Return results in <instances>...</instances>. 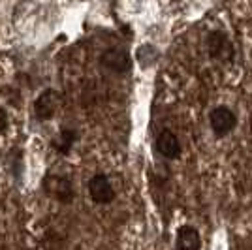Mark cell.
Returning <instances> with one entry per match:
<instances>
[{"label": "cell", "instance_id": "9c48e42d", "mask_svg": "<svg viewBox=\"0 0 252 250\" xmlns=\"http://www.w3.org/2000/svg\"><path fill=\"white\" fill-rule=\"evenodd\" d=\"M75 139H77L75 130H72V128H64V130L59 132V136L53 139V147H55L61 155H68L70 149H72V145L75 143Z\"/></svg>", "mask_w": 252, "mask_h": 250}, {"label": "cell", "instance_id": "5b68a950", "mask_svg": "<svg viewBox=\"0 0 252 250\" xmlns=\"http://www.w3.org/2000/svg\"><path fill=\"white\" fill-rule=\"evenodd\" d=\"M89 196L94 203L105 205V203H111L115 199V190L111 187L109 179L102 173H98L89 181Z\"/></svg>", "mask_w": 252, "mask_h": 250}, {"label": "cell", "instance_id": "8992f818", "mask_svg": "<svg viewBox=\"0 0 252 250\" xmlns=\"http://www.w3.org/2000/svg\"><path fill=\"white\" fill-rule=\"evenodd\" d=\"M100 62H102L104 68H107V70H111V72L115 73L128 72L130 66H132L130 55L125 49H121V47H111V49L104 51L102 57H100Z\"/></svg>", "mask_w": 252, "mask_h": 250}, {"label": "cell", "instance_id": "277c9868", "mask_svg": "<svg viewBox=\"0 0 252 250\" xmlns=\"http://www.w3.org/2000/svg\"><path fill=\"white\" fill-rule=\"evenodd\" d=\"M59 104H61V96L57 91L53 89H45L34 102V113L40 121H49L55 117L57 109H59Z\"/></svg>", "mask_w": 252, "mask_h": 250}, {"label": "cell", "instance_id": "30bf717a", "mask_svg": "<svg viewBox=\"0 0 252 250\" xmlns=\"http://www.w3.org/2000/svg\"><path fill=\"white\" fill-rule=\"evenodd\" d=\"M6 128H8V115H6V111L0 107V134H2Z\"/></svg>", "mask_w": 252, "mask_h": 250}, {"label": "cell", "instance_id": "7a4b0ae2", "mask_svg": "<svg viewBox=\"0 0 252 250\" xmlns=\"http://www.w3.org/2000/svg\"><path fill=\"white\" fill-rule=\"evenodd\" d=\"M207 49L211 57L219 62H230L235 55L233 43L224 32H211L207 38Z\"/></svg>", "mask_w": 252, "mask_h": 250}, {"label": "cell", "instance_id": "6da1fadb", "mask_svg": "<svg viewBox=\"0 0 252 250\" xmlns=\"http://www.w3.org/2000/svg\"><path fill=\"white\" fill-rule=\"evenodd\" d=\"M43 190H45L51 198H55L57 201H61V203H70L75 196L72 183L66 177L53 175V173L45 175V179H43Z\"/></svg>", "mask_w": 252, "mask_h": 250}, {"label": "cell", "instance_id": "52a82bcc", "mask_svg": "<svg viewBox=\"0 0 252 250\" xmlns=\"http://www.w3.org/2000/svg\"><path fill=\"white\" fill-rule=\"evenodd\" d=\"M157 149H158V153H160L164 158H169V160L177 158L179 155H181V143H179V137L175 136L173 132L164 130V132L157 137Z\"/></svg>", "mask_w": 252, "mask_h": 250}, {"label": "cell", "instance_id": "3957f363", "mask_svg": "<svg viewBox=\"0 0 252 250\" xmlns=\"http://www.w3.org/2000/svg\"><path fill=\"white\" fill-rule=\"evenodd\" d=\"M209 123H211L213 132H215L217 136H226V134H230L231 130L235 128L237 119H235V113L231 111L230 107L219 105V107H215V109L211 111Z\"/></svg>", "mask_w": 252, "mask_h": 250}, {"label": "cell", "instance_id": "ba28073f", "mask_svg": "<svg viewBox=\"0 0 252 250\" xmlns=\"http://www.w3.org/2000/svg\"><path fill=\"white\" fill-rule=\"evenodd\" d=\"M177 249L179 250H200L201 239L198 229L192 226H183L177 231Z\"/></svg>", "mask_w": 252, "mask_h": 250}]
</instances>
